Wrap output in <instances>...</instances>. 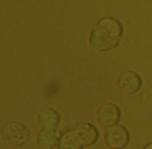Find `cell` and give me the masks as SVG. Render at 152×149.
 <instances>
[{
  "label": "cell",
  "instance_id": "1",
  "mask_svg": "<svg viewBox=\"0 0 152 149\" xmlns=\"http://www.w3.org/2000/svg\"><path fill=\"white\" fill-rule=\"evenodd\" d=\"M124 27L118 19L105 17L98 21L90 35V45L97 51L108 52L118 47L121 42Z\"/></svg>",
  "mask_w": 152,
  "mask_h": 149
},
{
  "label": "cell",
  "instance_id": "2",
  "mask_svg": "<svg viewBox=\"0 0 152 149\" xmlns=\"http://www.w3.org/2000/svg\"><path fill=\"white\" fill-rule=\"evenodd\" d=\"M4 142L9 147L17 148L25 145L30 139L28 128L19 122H7L1 131Z\"/></svg>",
  "mask_w": 152,
  "mask_h": 149
},
{
  "label": "cell",
  "instance_id": "3",
  "mask_svg": "<svg viewBox=\"0 0 152 149\" xmlns=\"http://www.w3.org/2000/svg\"><path fill=\"white\" fill-rule=\"evenodd\" d=\"M105 142L110 149L126 148L130 142V133L125 126L116 124L106 129Z\"/></svg>",
  "mask_w": 152,
  "mask_h": 149
},
{
  "label": "cell",
  "instance_id": "4",
  "mask_svg": "<svg viewBox=\"0 0 152 149\" xmlns=\"http://www.w3.org/2000/svg\"><path fill=\"white\" fill-rule=\"evenodd\" d=\"M118 88L127 95H134L141 90L143 85L142 78L134 71H126L121 73L117 80Z\"/></svg>",
  "mask_w": 152,
  "mask_h": 149
},
{
  "label": "cell",
  "instance_id": "5",
  "mask_svg": "<svg viewBox=\"0 0 152 149\" xmlns=\"http://www.w3.org/2000/svg\"><path fill=\"white\" fill-rule=\"evenodd\" d=\"M120 108L112 103L102 105L97 111V120L104 127L109 128L118 124L121 119Z\"/></svg>",
  "mask_w": 152,
  "mask_h": 149
},
{
  "label": "cell",
  "instance_id": "6",
  "mask_svg": "<svg viewBox=\"0 0 152 149\" xmlns=\"http://www.w3.org/2000/svg\"><path fill=\"white\" fill-rule=\"evenodd\" d=\"M74 131L84 147H91L94 145L100 138L98 129L90 122L80 123L74 129Z\"/></svg>",
  "mask_w": 152,
  "mask_h": 149
},
{
  "label": "cell",
  "instance_id": "7",
  "mask_svg": "<svg viewBox=\"0 0 152 149\" xmlns=\"http://www.w3.org/2000/svg\"><path fill=\"white\" fill-rule=\"evenodd\" d=\"M61 135L58 128H44L37 136V144L42 148H55L59 146Z\"/></svg>",
  "mask_w": 152,
  "mask_h": 149
},
{
  "label": "cell",
  "instance_id": "8",
  "mask_svg": "<svg viewBox=\"0 0 152 149\" xmlns=\"http://www.w3.org/2000/svg\"><path fill=\"white\" fill-rule=\"evenodd\" d=\"M38 120L44 128H58L61 117L57 110L53 107H48L39 113Z\"/></svg>",
  "mask_w": 152,
  "mask_h": 149
},
{
  "label": "cell",
  "instance_id": "9",
  "mask_svg": "<svg viewBox=\"0 0 152 149\" xmlns=\"http://www.w3.org/2000/svg\"><path fill=\"white\" fill-rule=\"evenodd\" d=\"M84 146L77 139L74 131H69L61 137L58 149H83Z\"/></svg>",
  "mask_w": 152,
  "mask_h": 149
},
{
  "label": "cell",
  "instance_id": "10",
  "mask_svg": "<svg viewBox=\"0 0 152 149\" xmlns=\"http://www.w3.org/2000/svg\"><path fill=\"white\" fill-rule=\"evenodd\" d=\"M143 149H152V143H150V144H148L147 146H145Z\"/></svg>",
  "mask_w": 152,
  "mask_h": 149
}]
</instances>
